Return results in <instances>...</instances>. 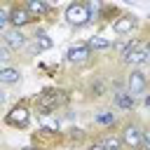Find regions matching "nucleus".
<instances>
[{"label":"nucleus","mask_w":150,"mask_h":150,"mask_svg":"<svg viewBox=\"0 0 150 150\" xmlns=\"http://www.w3.org/2000/svg\"><path fill=\"white\" fill-rule=\"evenodd\" d=\"M68 103H70V94L66 89H61V87H45L33 98V110L40 117H49V115H56Z\"/></svg>","instance_id":"obj_1"},{"label":"nucleus","mask_w":150,"mask_h":150,"mask_svg":"<svg viewBox=\"0 0 150 150\" xmlns=\"http://www.w3.org/2000/svg\"><path fill=\"white\" fill-rule=\"evenodd\" d=\"M124 150H143V136H145V124L136 117H124V122L117 129Z\"/></svg>","instance_id":"obj_2"},{"label":"nucleus","mask_w":150,"mask_h":150,"mask_svg":"<svg viewBox=\"0 0 150 150\" xmlns=\"http://www.w3.org/2000/svg\"><path fill=\"white\" fill-rule=\"evenodd\" d=\"M33 112H35V110L30 108V101H28V98H21V101H16V103L5 112L2 122H5V127H12V129H26V127L30 124Z\"/></svg>","instance_id":"obj_3"},{"label":"nucleus","mask_w":150,"mask_h":150,"mask_svg":"<svg viewBox=\"0 0 150 150\" xmlns=\"http://www.w3.org/2000/svg\"><path fill=\"white\" fill-rule=\"evenodd\" d=\"M108 101H110V105H112L117 112H124V115L134 112L136 105H138V98H134V96L124 89V80H120V82L112 84V94H110Z\"/></svg>","instance_id":"obj_4"},{"label":"nucleus","mask_w":150,"mask_h":150,"mask_svg":"<svg viewBox=\"0 0 150 150\" xmlns=\"http://www.w3.org/2000/svg\"><path fill=\"white\" fill-rule=\"evenodd\" d=\"M148 87H150V77H148L141 68L124 70V89H127L134 98H143V96L148 94Z\"/></svg>","instance_id":"obj_5"},{"label":"nucleus","mask_w":150,"mask_h":150,"mask_svg":"<svg viewBox=\"0 0 150 150\" xmlns=\"http://www.w3.org/2000/svg\"><path fill=\"white\" fill-rule=\"evenodd\" d=\"M91 122L101 131H117L124 120H120V115H117V110L112 105H105V108H96L91 112Z\"/></svg>","instance_id":"obj_6"},{"label":"nucleus","mask_w":150,"mask_h":150,"mask_svg":"<svg viewBox=\"0 0 150 150\" xmlns=\"http://www.w3.org/2000/svg\"><path fill=\"white\" fill-rule=\"evenodd\" d=\"M63 61L68 66H73V68H84V66H89L94 61V52H91V47L87 42H75V45L68 47Z\"/></svg>","instance_id":"obj_7"},{"label":"nucleus","mask_w":150,"mask_h":150,"mask_svg":"<svg viewBox=\"0 0 150 150\" xmlns=\"http://www.w3.org/2000/svg\"><path fill=\"white\" fill-rule=\"evenodd\" d=\"M84 94H87V98H94V101L110 98L112 84H110V80L103 77V75H91V77L87 80V84H84Z\"/></svg>","instance_id":"obj_8"},{"label":"nucleus","mask_w":150,"mask_h":150,"mask_svg":"<svg viewBox=\"0 0 150 150\" xmlns=\"http://www.w3.org/2000/svg\"><path fill=\"white\" fill-rule=\"evenodd\" d=\"M63 19L70 28H84L89 26V12H87V2H70L63 9Z\"/></svg>","instance_id":"obj_9"},{"label":"nucleus","mask_w":150,"mask_h":150,"mask_svg":"<svg viewBox=\"0 0 150 150\" xmlns=\"http://www.w3.org/2000/svg\"><path fill=\"white\" fill-rule=\"evenodd\" d=\"M0 40H2L14 54H19V52H23L26 47H30V35H26V33L19 30V28H9L7 33H0Z\"/></svg>","instance_id":"obj_10"},{"label":"nucleus","mask_w":150,"mask_h":150,"mask_svg":"<svg viewBox=\"0 0 150 150\" xmlns=\"http://www.w3.org/2000/svg\"><path fill=\"white\" fill-rule=\"evenodd\" d=\"M9 23H12V28L23 30L26 26L35 23V19L30 16V12L26 9L23 2H12V5H9Z\"/></svg>","instance_id":"obj_11"},{"label":"nucleus","mask_w":150,"mask_h":150,"mask_svg":"<svg viewBox=\"0 0 150 150\" xmlns=\"http://www.w3.org/2000/svg\"><path fill=\"white\" fill-rule=\"evenodd\" d=\"M138 26H141V21H138V16L131 14V12H122V14L110 23V28H112L115 35H131Z\"/></svg>","instance_id":"obj_12"},{"label":"nucleus","mask_w":150,"mask_h":150,"mask_svg":"<svg viewBox=\"0 0 150 150\" xmlns=\"http://www.w3.org/2000/svg\"><path fill=\"white\" fill-rule=\"evenodd\" d=\"M23 5H26V9L30 12V16H33L35 21L47 19V16H52V14L56 12V7H54L52 2H45V0H26Z\"/></svg>","instance_id":"obj_13"},{"label":"nucleus","mask_w":150,"mask_h":150,"mask_svg":"<svg viewBox=\"0 0 150 150\" xmlns=\"http://www.w3.org/2000/svg\"><path fill=\"white\" fill-rule=\"evenodd\" d=\"M150 63V54H148V49H145V45L143 47H138L134 54H129L120 66L124 68V70H134V68H143V66H148Z\"/></svg>","instance_id":"obj_14"},{"label":"nucleus","mask_w":150,"mask_h":150,"mask_svg":"<svg viewBox=\"0 0 150 150\" xmlns=\"http://www.w3.org/2000/svg\"><path fill=\"white\" fill-rule=\"evenodd\" d=\"M143 45H145V40H143L141 35H131L127 42L117 45V47H115V56H117V63H122V61H124L129 54H134V52H136L138 47H143Z\"/></svg>","instance_id":"obj_15"},{"label":"nucleus","mask_w":150,"mask_h":150,"mask_svg":"<svg viewBox=\"0 0 150 150\" xmlns=\"http://www.w3.org/2000/svg\"><path fill=\"white\" fill-rule=\"evenodd\" d=\"M30 45H33V52H35V54H40V52H47V49H52V47H54V40L47 35V30L38 28V30L30 35Z\"/></svg>","instance_id":"obj_16"},{"label":"nucleus","mask_w":150,"mask_h":150,"mask_svg":"<svg viewBox=\"0 0 150 150\" xmlns=\"http://www.w3.org/2000/svg\"><path fill=\"white\" fill-rule=\"evenodd\" d=\"M21 82V70L16 66H0V84L2 87H14Z\"/></svg>","instance_id":"obj_17"},{"label":"nucleus","mask_w":150,"mask_h":150,"mask_svg":"<svg viewBox=\"0 0 150 150\" xmlns=\"http://www.w3.org/2000/svg\"><path fill=\"white\" fill-rule=\"evenodd\" d=\"M96 138L101 141V145H103L105 150H124L122 138H120V134H117V131H98V134H96Z\"/></svg>","instance_id":"obj_18"},{"label":"nucleus","mask_w":150,"mask_h":150,"mask_svg":"<svg viewBox=\"0 0 150 150\" xmlns=\"http://www.w3.org/2000/svg\"><path fill=\"white\" fill-rule=\"evenodd\" d=\"M87 45L91 47L94 54H96V52H108V49H115V47H117L115 40H108V38H103V35H94V38H89Z\"/></svg>","instance_id":"obj_19"},{"label":"nucleus","mask_w":150,"mask_h":150,"mask_svg":"<svg viewBox=\"0 0 150 150\" xmlns=\"http://www.w3.org/2000/svg\"><path fill=\"white\" fill-rule=\"evenodd\" d=\"M103 2L101 0H89L87 2V12H89V23H101V16H103Z\"/></svg>","instance_id":"obj_20"},{"label":"nucleus","mask_w":150,"mask_h":150,"mask_svg":"<svg viewBox=\"0 0 150 150\" xmlns=\"http://www.w3.org/2000/svg\"><path fill=\"white\" fill-rule=\"evenodd\" d=\"M9 5H12V2L0 5V33H7V30L12 28V23H9Z\"/></svg>","instance_id":"obj_21"},{"label":"nucleus","mask_w":150,"mask_h":150,"mask_svg":"<svg viewBox=\"0 0 150 150\" xmlns=\"http://www.w3.org/2000/svg\"><path fill=\"white\" fill-rule=\"evenodd\" d=\"M12 59H14V52L0 40V61H2V66H12Z\"/></svg>","instance_id":"obj_22"},{"label":"nucleus","mask_w":150,"mask_h":150,"mask_svg":"<svg viewBox=\"0 0 150 150\" xmlns=\"http://www.w3.org/2000/svg\"><path fill=\"white\" fill-rule=\"evenodd\" d=\"M84 148H87V150H105V148L101 145V141H98L96 136H94V138H91V141H89V143H87Z\"/></svg>","instance_id":"obj_23"},{"label":"nucleus","mask_w":150,"mask_h":150,"mask_svg":"<svg viewBox=\"0 0 150 150\" xmlns=\"http://www.w3.org/2000/svg\"><path fill=\"white\" fill-rule=\"evenodd\" d=\"M143 150H150V124H145V136H143Z\"/></svg>","instance_id":"obj_24"},{"label":"nucleus","mask_w":150,"mask_h":150,"mask_svg":"<svg viewBox=\"0 0 150 150\" xmlns=\"http://www.w3.org/2000/svg\"><path fill=\"white\" fill-rule=\"evenodd\" d=\"M21 150H47V148H42V145H23Z\"/></svg>","instance_id":"obj_25"},{"label":"nucleus","mask_w":150,"mask_h":150,"mask_svg":"<svg viewBox=\"0 0 150 150\" xmlns=\"http://www.w3.org/2000/svg\"><path fill=\"white\" fill-rule=\"evenodd\" d=\"M143 103H145V105H150V91H148V94L143 96Z\"/></svg>","instance_id":"obj_26"},{"label":"nucleus","mask_w":150,"mask_h":150,"mask_svg":"<svg viewBox=\"0 0 150 150\" xmlns=\"http://www.w3.org/2000/svg\"><path fill=\"white\" fill-rule=\"evenodd\" d=\"M145 49H148V54H150V38L145 40Z\"/></svg>","instance_id":"obj_27"}]
</instances>
